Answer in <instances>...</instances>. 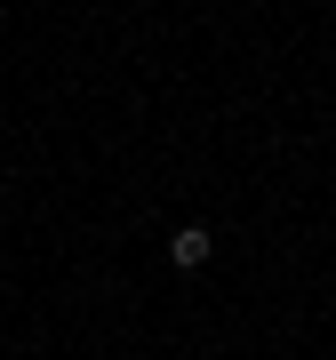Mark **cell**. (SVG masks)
Listing matches in <instances>:
<instances>
[{"label":"cell","instance_id":"6da1fadb","mask_svg":"<svg viewBox=\"0 0 336 360\" xmlns=\"http://www.w3.org/2000/svg\"><path fill=\"white\" fill-rule=\"evenodd\" d=\"M208 257H217V240H208V224H176V232H168V264H176V272H200Z\"/></svg>","mask_w":336,"mask_h":360},{"label":"cell","instance_id":"7a4b0ae2","mask_svg":"<svg viewBox=\"0 0 336 360\" xmlns=\"http://www.w3.org/2000/svg\"><path fill=\"white\" fill-rule=\"evenodd\" d=\"M0 200H8V184H0Z\"/></svg>","mask_w":336,"mask_h":360}]
</instances>
